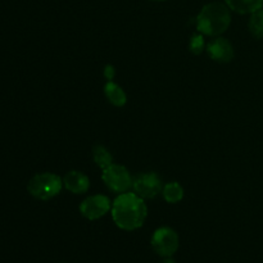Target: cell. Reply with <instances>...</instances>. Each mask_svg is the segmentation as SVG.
<instances>
[{"mask_svg": "<svg viewBox=\"0 0 263 263\" xmlns=\"http://www.w3.org/2000/svg\"><path fill=\"white\" fill-rule=\"evenodd\" d=\"M62 185L63 180L58 175L44 172V174L35 175L28 181L27 190L35 199L49 200L61 193Z\"/></svg>", "mask_w": 263, "mask_h": 263, "instance_id": "obj_3", "label": "cell"}, {"mask_svg": "<svg viewBox=\"0 0 263 263\" xmlns=\"http://www.w3.org/2000/svg\"><path fill=\"white\" fill-rule=\"evenodd\" d=\"M204 49V40L202 35H194L190 40V50L194 54H200Z\"/></svg>", "mask_w": 263, "mask_h": 263, "instance_id": "obj_15", "label": "cell"}, {"mask_svg": "<svg viewBox=\"0 0 263 263\" xmlns=\"http://www.w3.org/2000/svg\"><path fill=\"white\" fill-rule=\"evenodd\" d=\"M225 4L239 14H252L262 9L263 0H225Z\"/></svg>", "mask_w": 263, "mask_h": 263, "instance_id": "obj_10", "label": "cell"}, {"mask_svg": "<svg viewBox=\"0 0 263 263\" xmlns=\"http://www.w3.org/2000/svg\"><path fill=\"white\" fill-rule=\"evenodd\" d=\"M162 263H176V262H175L174 259L171 258V257H168V258H166V259H164V261L162 262Z\"/></svg>", "mask_w": 263, "mask_h": 263, "instance_id": "obj_17", "label": "cell"}, {"mask_svg": "<svg viewBox=\"0 0 263 263\" xmlns=\"http://www.w3.org/2000/svg\"><path fill=\"white\" fill-rule=\"evenodd\" d=\"M248 28L256 39H263V9L252 13L248 22Z\"/></svg>", "mask_w": 263, "mask_h": 263, "instance_id": "obj_14", "label": "cell"}, {"mask_svg": "<svg viewBox=\"0 0 263 263\" xmlns=\"http://www.w3.org/2000/svg\"><path fill=\"white\" fill-rule=\"evenodd\" d=\"M110 210H112V203H110L109 198L100 194L91 195V197L86 198L81 203V205H80V212H81V215L90 221H94L103 217Z\"/></svg>", "mask_w": 263, "mask_h": 263, "instance_id": "obj_7", "label": "cell"}, {"mask_svg": "<svg viewBox=\"0 0 263 263\" xmlns=\"http://www.w3.org/2000/svg\"><path fill=\"white\" fill-rule=\"evenodd\" d=\"M92 158L99 168L105 170L113 163V157L107 148L103 145H97L92 149Z\"/></svg>", "mask_w": 263, "mask_h": 263, "instance_id": "obj_13", "label": "cell"}, {"mask_svg": "<svg viewBox=\"0 0 263 263\" xmlns=\"http://www.w3.org/2000/svg\"><path fill=\"white\" fill-rule=\"evenodd\" d=\"M105 76L108 77V80H112V77H113V73H115V71H113V67L112 66H107V68H105Z\"/></svg>", "mask_w": 263, "mask_h": 263, "instance_id": "obj_16", "label": "cell"}, {"mask_svg": "<svg viewBox=\"0 0 263 263\" xmlns=\"http://www.w3.org/2000/svg\"><path fill=\"white\" fill-rule=\"evenodd\" d=\"M152 247L158 256L168 258L179 249V235L171 228H159L152 236Z\"/></svg>", "mask_w": 263, "mask_h": 263, "instance_id": "obj_5", "label": "cell"}, {"mask_svg": "<svg viewBox=\"0 0 263 263\" xmlns=\"http://www.w3.org/2000/svg\"><path fill=\"white\" fill-rule=\"evenodd\" d=\"M148 208L136 193H122L112 203V218L125 231H134L144 225Z\"/></svg>", "mask_w": 263, "mask_h": 263, "instance_id": "obj_1", "label": "cell"}, {"mask_svg": "<svg viewBox=\"0 0 263 263\" xmlns=\"http://www.w3.org/2000/svg\"><path fill=\"white\" fill-rule=\"evenodd\" d=\"M63 184L67 190L73 194H84L89 190L90 180L85 174L80 171H69L63 177Z\"/></svg>", "mask_w": 263, "mask_h": 263, "instance_id": "obj_9", "label": "cell"}, {"mask_svg": "<svg viewBox=\"0 0 263 263\" xmlns=\"http://www.w3.org/2000/svg\"><path fill=\"white\" fill-rule=\"evenodd\" d=\"M104 94L107 97V99L112 103L116 107H123L126 104V97L125 91L122 90V87L118 86L117 84H115L113 81H108L104 86Z\"/></svg>", "mask_w": 263, "mask_h": 263, "instance_id": "obj_11", "label": "cell"}, {"mask_svg": "<svg viewBox=\"0 0 263 263\" xmlns=\"http://www.w3.org/2000/svg\"><path fill=\"white\" fill-rule=\"evenodd\" d=\"M102 179L108 189L115 193H127L133 187V177L126 167L121 164L112 163L109 167L103 170Z\"/></svg>", "mask_w": 263, "mask_h": 263, "instance_id": "obj_4", "label": "cell"}, {"mask_svg": "<svg viewBox=\"0 0 263 263\" xmlns=\"http://www.w3.org/2000/svg\"><path fill=\"white\" fill-rule=\"evenodd\" d=\"M134 193L141 197L143 199H152L156 198L163 190L161 179L157 174H139L133 180Z\"/></svg>", "mask_w": 263, "mask_h": 263, "instance_id": "obj_6", "label": "cell"}, {"mask_svg": "<svg viewBox=\"0 0 263 263\" xmlns=\"http://www.w3.org/2000/svg\"><path fill=\"white\" fill-rule=\"evenodd\" d=\"M207 53L213 61L220 63H229L234 58V48L225 37H216L207 45Z\"/></svg>", "mask_w": 263, "mask_h": 263, "instance_id": "obj_8", "label": "cell"}, {"mask_svg": "<svg viewBox=\"0 0 263 263\" xmlns=\"http://www.w3.org/2000/svg\"><path fill=\"white\" fill-rule=\"evenodd\" d=\"M152 2H166V0H152Z\"/></svg>", "mask_w": 263, "mask_h": 263, "instance_id": "obj_18", "label": "cell"}, {"mask_svg": "<svg viewBox=\"0 0 263 263\" xmlns=\"http://www.w3.org/2000/svg\"><path fill=\"white\" fill-rule=\"evenodd\" d=\"M231 23L230 8L220 2L205 4L197 15V28L207 36H220Z\"/></svg>", "mask_w": 263, "mask_h": 263, "instance_id": "obj_2", "label": "cell"}, {"mask_svg": "<svg viewBox=\"0 0 263 263\" xmlns=\"http://www.w3.org/2000/svg\"><path fill=\"white\" fill-rule=\"evenodd\" d=\"M162 193H163L164 200L167 203H171V204L179 203L184 198V189H182L179 182H168V184H166L163 186Z\"/></svg>", "mask_w": 263, "mask_h": 263, "instance_id": "obj_12", "label": "cell"}]
</instances>
